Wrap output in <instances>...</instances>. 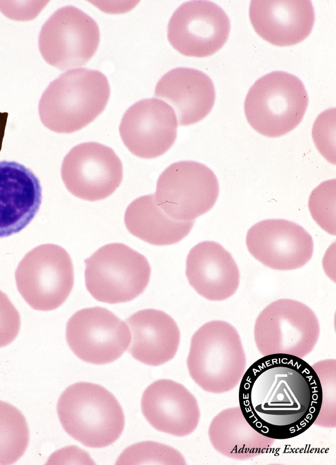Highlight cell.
Segmentation results:
<instances>
[{"instance_id": "obj_1", "label": "cell", "mask_w": 336, "mask_h": 465, "mask_svg": "<svg viewBox=\"0 0 336 465\" xmlns=\"http://www.w3.org/2000/svg\"><path fill=\"white\" fill-rule=\"evenodd\" d=\"M239 406L256 431L273 440L297 437L316 420L322 402L319 379L302 358L264 355L246 370Z\"/></svg>"}, {"instance_id": "obj_2", "label": "cell", "mask_w": 336, "mask_h": 465, "mask_svg": "<svg viewBox=\"0 0 336 465\" xmlns=\"http://www.w3.org/2000/svg\"><path fill=\"white\" fill-rule=\"evenodd\" d=\"M109 96V84L102 72L86 68L70 70L43 92L39 103L41 121L56 133L77 132L104 111Z\"/></svg>"}, {"instance_id": "obj_3", "label": "cell", "mask_w": 336, "mask_h": 465, "mask_svg": "<svg viewBox=\"0 0 336 465\" xmlns=\"http://www.w3.org/2000/svg\"><path fill=\"white\" fill-rule=\"evenodd\" d=\"M191 378L204 391L224 393L241 381L246 358L235 328L223 320H212L193 335L187 360Z\"/></svg>"}, {"instance_id": "obj_4", "label": "cell", "mask_w": 336, "mask_h": 465, "mask_svg": "<svg viewBox=\"0 0 336 465\" xmlns=\"http://www.w3.org/2000/svg\"><path fill=\"white\" fill-rule=\"evenodd\" d=\"M57 413L67 433L90 448L111 445L125 426L124 413L115 396L90 382L68 386L58 400Z\"/></svg>"}, {"instance_id": "obj_5", "label": "cell", "mask_w": 336, "mask_h": 465, "mask_svg": "<svg viewBox=\"0 0 336 465\" xmlns=\"http://www.w3.org/2000/svg\"><path fill=\"white\" fill-rule=\"evenodd\" d=\"M305 87L297 76L275 71L259 79L249 89L244 114L249 125L270 138L283 136L302 121L308 107Z\"/></svg>"}, {"instance_id": "obj_6", "label": "cell", "mask_w": 336, "mask_h": 465, "mask_svg": "<svg viewBox=\"0 0 336 465\" xmlns=\"http://www.w3.org/2000/svg\"><path fill=\"white\" fill-rule=\"evenodd\" d=\"M84 262L86 289L99 302H130L143 293L150 280L146 257L123 243L107 244Z\"/></svg>"}, {"instance_id": "obj_7", "label": "cell", "mask_w": 336, "mask_h": 465, "mask_svg": "<svg viewBox=\"0 0 336 465\" xmlns=\"http://www.w3.org/2000/svg\"><path fill=\"white\" fill-rule=\"evenodd\" d=\"M319 331L318 319L311 308L297 300L280 299L258 316L253 335L262 355L287 354L303 358L314 349Z\"/></svg>"}, {"instance_id": "obj_8", "label": "cell", "mask_w": 336, "mask_h": 465, "mask_svg": "<svg viewBox=\"0 0 336 465\" xmlns=\"http://www.w3.org/2000/svg\"><path fill=\"white\" fill-rule=\"evenodd\" d=\"M15 280L19 292L34 309L52 311L62 305L74 282L70 256L54 244L39 245L19 262Z\"/></svg>"}, {"instance_id": "obj_9", "label": "cell", "mask_w": 336, "mask_h": 465, "mask_svg": "<svg viewBox=\"0 0 336 465\" xmlns=\"http://www.w3.org/2000/svg\"><path fill=\"white\" fill-rule=\"evenodd\" d=\"M155 202L172 219L194 220L209 211L219 195L213 172L205 165L182 161L169 165L158 176Z\"/></svg>"}, {"instance_id": "obj_10", "label": "cell", "mask_w": 336, "mask_h": 465, "mask_svg": "<svg viewBox=\"0 0 336 465\" xmlns=\"http://www.w3.org/2000/svg\"><path fill=\"white\" fill-rule=\"evenodd\" d=\"M100 41L96 22L81 10L67 6L56 10L43 25L39 49L43 59L60 70L85 65Z\"/></svg>"}, {"instance_id": "obj_11", "label": "cell", "mask_w": 336, "mask_h": 465, "mask_svg": "<svg viewBox=\"0 0 336 465\" xmlns=\"http://www.w3.org/2000/svg\"><path fill=\"white\" fill-rule=\"evenodd\" d=\"M66 340L81 360L96 365L120 358L131 334L127 323L106 308L94 307L75 312L66 324Z\"/></svg>"}, {"instance_id": "obj_12", "label": "cell", "mask_w": 336, "mask_h": 465, "mask_svg": "<svg viewBox=\"0 0 336 465\" xmlns=\"http://www.w3.org/2000/svg\"><path fill=\"white\" fill-rule=\"evenodd\" d=\"M61 174L67 189L90 202L103 200L120 186L123 164L109 147L86 142L72 147L63 158Z\"/></svg>"}, {"instance_id": "obj_13", "label": "cell", "mask_w": 336, "mask_h": 465, "mask_svg": "<svg viewBox=\"0 0 336 465\" xmlns=\"http://www.w3.org/2000/svg\"><path fill=\"white\" fill-rule=\"evenodd\" d=\"M230 21L222 8L208 1H190L174 12L167 26V39L180 54L206 57L227 42Z\"/></svg>"}, {"instance_id": "obj_14", "label": "cell", "mask_w": 336, "mask_h": 465, "mask_svg": "<svg viewBox=\"0 0 336 465\" xmlns=\"http://www.w3.org/2000/svg\"><path fill=\"white\" fill-rule=\"evenodd\" d=\"M178 121L173 108L162 100H140L124 113L119 126L122 141L134 156L143 159L165 154L177 137Z\"/></svg>"}, {"instance_id": "obj_15", "label": "cell", "mask_w": 336, "mask_h": 465, "mask_svg": "<svg viewBox=\"0 0 336 465\" xmlns=\"http://www.w3.org/2000/svg\"><path fill=\"white\" fill-rule=\"evenodd\" d=\"M249 253L264 266L288 271L305 265L313 254L312 236L300 225L284 219H267L247 231Z\"/></svg>"}, {"instance_id": "obj_16", "label": "cell", "mask_w": 336, "mask_h": 465, "mask_svg": "<svg viewBox=\"0 0 336 465\" xmlns=\"http://www.w3.org/2000/svg\"><path fill=\"white\" fill-rule=\"evenodd\" d=\"M141 409L155 429L177 437L193 433L200 413L194 395L182 384L171 380H158L145 390Z\"/></svg>"}, {"instance_id": "obj_17", "label": "cell", "mask_w": 336, "mask_h": 465, "mask_svg": "<svg viewBox=\"0 0 336 465\" xmlns=\"http://www.w3.org/2000/svg\"><path fill=\"white\" fill-rule=\"evenodd\" d=\"M249 18L255 31L277 46L295 45L308 37L315 22L311 1H251Z\"/></svg>"}, {"instance_id": "obj_18", "label": "cell", "mask_w": 336, "mask_h": 465, "mask_svg": "<svg viewBox=\"0 0 336 465\" xmlns=\"http://www.w3.org/2000/svg\"><path fill=\"white\" fill-rule=\"evenodd\" d=\"M41 200L40 181L30 169L15 161H0V238L24 229Z\"/></svg>"}, {"instance_id": "obj_19", "label": "cell", "mask_w": 336, "mask_h": 465, "mask_svg": "<svg viewBox=\"0 0 336 465\" xmlns=\"http://www.w3.org/2000/svg\"><path fill=\"white\" fill-rule=\"evenodd\" d=\"M185 273L191 287L211 301L230 298L240 283V271L231 254L214 241L200 242L190 249Z\"/></svg>"}, {"instance_id": "obj_20", "label": "cell", "mask_w": 336, "mask_h": 465, "mask_svg": "<svg viewBox=\"0 0 336 465\" xmlns=\"http://www.w3.org/2000/svg\"><path fill=\"white\" fill-rule=\"evenodd\" d=\"M155 96L173 108L179 125L187 126L202 121L209 114L216 92L213 81L205 73L193 68H177L158 81Z\"/></svg>"}, {"instance_id": "obj_21", "label": "cell", "mask_w": 336, "mask_h": 465, "mask_svg": "<svg viewBox=\"0 0 336 465\" xmlns=\"http://www.w3.org/2000/svg\"><path fill=\"white\" fill-rule=\"evenodd\" d=\"M132 331L128 352L136 360L149 366H160L176 355L180 341L179 328L165 312L146 309L126 320Z\"/></svg>"}, {"instance_id": "obj_22", "label": "cell", "mask_w": 336, "mask_h": 465, "mask_svg": "<svg viewBox=\"0 0 336 465\" xmlns=\"http://www.w3.org/2000/svg\"><path fill=\"white\" fill-rule=\"evenodd\" d=\"M208 434L215 450L224 456L239 460L266 453L275 440L252 428L240 406L228 408L218 413L210 423Z\"/></svg>"}, {"instance_id": "obj_23", "label": "cell", "mask_w": 336, "mask_h": 465, "mask_svg": "<svg viewBox=\"0 0 336 465\" xmlns=\"http://www.w3.org/2000/svg\"><path fill=\"white\" fill-rule=\"evenodd\" d=\"M124 223L134 236L156 246L179 242L194 225V220L179 221L169 217L156 203L154 194L134 200L125 210Z\"/></svg>"}, {"instance_id": "obj_24", "label": "cell", "mask_w": 336, "mask_h": 465, "mask_svg": "<svg viewBox=\"0 0 336 465\" xmlns=\"http://www.w3.org/2000/svg\"><path fill=\"white\" fill-rule=\"evenodd\" d=\"M29 442V428L23 413L13 405L0 401V464L15 463Z\"/></svg>"}, {"instance_id": "obj_25", "label": "cell", "mask_w": 336, "mask_h": 465, "mask_svg": "<svg viewBox=\"0 0 336 465\" xmlns=\"http://www.w3.org/2000/svg\"><path fill=\"white\" fill-rule=\"evenodd\" d=\"M116 464H185L182 454L175 448L155 442H143L129 446Z\"/></svg>"}, {"instance_id": "obj_26", "label": "cell", "mask_w": 336, "mask_h": 465, "mask_svg": "<svg viewBox=\"0 0 336 465\" xmlns=\"http://www.w3.org/2000/svg\"><path fill=\"white\" fill-rule=\"evenodd\" d=\"M336 180L324 181L311 192L308 207L314 220L326 232L335 236Z\"/></svg>"}, {"instance_id": "obj_27", "label": "cell", "mask_w": 336, "mask_h": 465, "mask_svg": "<svg viewBox=\"0 0 336 465\" xmlns=\"http://www.w3.org/2000/svg\"><path fill=\"white\" fill-rule=\"evenodd\" d=\"M320 381L322 402L314 424L327 428H335V360H327L313 364Z\"/></svg>"}, {"instance_id": "obj_28", "label": "cell", "mask_w": 336, "mask_h": 465, "mask_svg": "<svg viewBox=\"0 0 336 465\" xmlns=\"http://www.w3.org/2000/svg\"><path fill=\"white\" fill-rule=\"evenodd\" d=\"M312 135L320 154L335 165V109L322 112L313 124Z\"/></svg>"}, {"instance_id": "obj_29", "label": "cell", "mask_w": 336, "mask_h": 465, "mask_svg": "<svg viewBox=\"0 0 336 465\" xmlns=\"http://www.w3.org/2000/svg\"><path fill=\"white\" fill-rule=\"evenodd\" d=\"M20 327L21 318L19 311L8 296L0 290V348L14 340Z\"/></svg>"}]
</instances>
